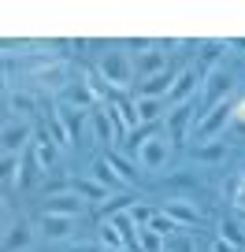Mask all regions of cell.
I'll list each match as a JSON object with an SVG mask.
<instances>
[{"label":"cell","mask_w":245,"mask_h":252,"mask_svg":"<svg viewBox=\"0 0 245 252\" xmlns=\"http://www.w3.org/2000/svg\"><path fill=\"white\" fill-rule=\"evenodd\" d=\"M101 82H108V89H115V93H127L130 86H134V56L123 52L119 45H108L101 52Z\"/></svg>","instance_id":"cell-1"},{"label":"cell","mask_w":245,"mask_h":252,"mask_svg":"<svg viewBox=\"0 0 245 252\" xmlns=\"http://www.w3.org/2000/svg\"><path fill=\"white\" fill-rule=\"evenodd\" d=\"M230 123H234V100H223V104H215V108H208V111L197 115V123H193V130H190V141L193 145L219 141Z\"/></svg>","instance_id":"cell-2"},{"label":"cell","mask_w":245,"mask_h":252,"mask_svg":"<svg viewBox=\"0 0 245 252\" xmlns=\"http://www.w3.org/2000/svg\"><path fill=\"white\" fill-rule=\"evenodd\" d=\"M134 74H138V82H149V78H156V74H164L167 71V52H164V45H152V41H134Z\"/></svg>","instance_id":"cell-3"},{"label":"cell","mask_w":245,"mask_h":252,"mask_svg":"<svg viewBox=\"0 0 245 252\" xmlns=\"http://www.w3.org/2000/svg\"><path fill=\"white\" fill-rule=\"evenodd\" d=\"M230 89H234V71H230L227 63H219V67H212V71L205 74V82H201V96H205V111L215 108V104L230 100Z\"/></svg>","instance_id":"cell-4"},{"label":"cell","mask_w":245,"mask_h":252,"mask_svg":"<svg viewBox=\"0 0 245 252\" xmlns=\"http://www.w3.org/2000/svg\"><path fill=\"white\" fill-rule=\"evenodd\" d=\"M201 82H205V74H201V67H182L178 74H175V86L171 93H167V108H182V104H193V96H197Z\"/></svg>","instance_id":"cell-5"},{"label":"cell","mask_w":245,"mask_h":252,"mask_svg":"<svg viewBox=\"0 0 245 252\" xmlns=\"http://www.w3.org/2000/svg\"><path fill=\"white\" fill-rule=\"evenodd\" d=\"M86 130H89V141L101 145V149H108V152H111V145L119 141V126H115V119H111L108 104H101L97 111H89Z\"/></svg>","instance_id":"cell-6"},{"label":"cell","mask_w":245,"mask_h":252,"mask_svg":"<svg viewBox=\"0 0 245 252\" xmlns=\"http://www.w3.org/2000/svg\"><path fill=\"white\" fill-rule=\"evenodd\" d=\"M134 159H138V167H141V171L160 174V171L167 167V137H164V134H152L149 141H141V149L134 152Z\"/></svg>","instance_id":"cell-7"},{"label":"cell","mask_w":245,"mask_h":252,"mask_svg":"<svg viewBox=\"0 0 245 252\" xmlns=\"http://www.w3.org/2000/svg\"><path fill=\"white\" fill-rule=\"evenodd\" d=\"M130 108H134V123L138 126H160L164 115L171 111L164 96H138V93L130 96Z\"/></svg>","instance_id":"cell-8"},{"label":"cell","mask_w":245,"mask_h":252,"mask_svg":"<svg viewBox=\"0 0 245 252\" xmlns=\"http://www.w3.org/2000/svg\"><path fill=\"white\" fill-rule=\"evenodd\" d=\"M30 78L37 82V86H52V89H60V86H71V74H67V63H56V60H45L41 67H34L30 71Z\"/></svg>","instance_id":"cell-9"},{"label":"cell","mask_w":245,"mask_h":252,"mask_svg":"<svg viewBox=\"0 0 245 252\" xmlns=\"http://www.w3.org/2000/svg\"><path fill=\"white\" fill-rule=\"evenodd\" d=\"M30 141V123H15V119H8L4 123V134H0V149H4V156H19V149Z\"/></svg>","instance_id":"cell-10"},{"label":"cell","mask_w":245,"mask_h":252,"mask_svg":"<svg viewBox=\"0 0 245 252\" xmlns=\"http://www.w3.org/2000/svg\"><path fill=\"white\" fill-rule=\"evenodd\" d=\"M74 226H78V219H71V215H52V212L41 215V234L48 241H67L74 234Z\"/></svg>","instance_id":"cell-11"},{"label":"cell","mask_w":245,"mask_h":252,"mask_svg":"<svg viewBox=\"0 0 245 252\" xmlns=\"http://www.w3.org/2000/svg\"><path fill=\"white\" fill-rule=\"evenodd\" d=\"M45 212H52V215H71V219H82V212H86V200H82V197H74L71 189H64V193H52V197H48Z\"/></svg>","instance_id":"cell-12"},{"label":"cell","mask_w":245,"mask_h":252,"mask_svg":"<svg viewBox=\"0 0 245 252\" xmlns=\"http://www.w3.org/2000/svg\"><path fill=\"white\" fill-rule=\"evenodd\" d=\"M197 115H193V104H182V108L167 111V130H171V141H186V126L193 130Z\"/></svg>","instance_id":"cell-13"},{"label":"cell","mask_w":245,"mask_h":252,"mask_svg":"<svg viewBox=\"0 0 245 252\" xmlns=\"http://www.w3.org/2000/svg\"><path fill=\"white\" fill-rule=\"evenodd\" d=\"M30 241H34V230L23 219L4 230V252H23V249H30Z\"/></svg>","instance_id":"cell-14"},{"label":"cell","mask_w":245,"mask_h":252,"mask_svg":"<svg viewBox=\"0 0 245 252\" xmlns=\"http://www.w3.org/2000/svg\"><path fill=\"white\" fill-rule=\"evenodd\" d=\"M89 178H93V182H97L101 189H108V193L123 189V178L115 174V167H111V163H108L104 156H101V159H93V167H89Z\"/></svg>","instance_id":"cell-15"},{"label":"cell","mask_w":245,"mask_h":252,"mask_svg":"<svg viewBox=\"0 0 245 252\" xmlns=\"http://www.w3.org/2000/svg\"><path fill=\"white\" fill-rule=\"evenodd\" d=\"M160 212H164V215H171V219L178 222V226H197V219H201V215H197V208H193L190 200H182V197L167 200V204L160 208Z\"/></svg>","instance_id":"cell-16"},{"label":"cell","mask_w":245,"mask_h":252,"mask_svg":"<svg viewBox=\"0 0 245 252\" xmlns=\"http://www.w3.org/2000/svg\"><path fill=\"white\" fill-rule=\"evenodd\" d=\"M67 189H71L74 197H82V200H86V204H104V200L111 197L108 189H101V186H97L93 178H89V174H86V178H74V182H71V186H67Z\"/></svg>","instance_id":"cell-17"},{"label":"cell","mask_w":245,"mask_h":252,"mask_svg":"<svg viewBox=\"0 0 245 252\" xmlns=\"http://www.w3.org/2000/svg\"><path fill=\"white\" fill-rule=\"evenodd\" d=\"M171 86H175V74L164 71V74H156V78H149V82H138V96H164L167 100Z\"/></svg>","instance_id":"cell-18"},{"label":"cell","mask_w":245,"mask_h":252,"mask_svg":"<svg viewBox=\"0 0 245 252\" xmlns=\"http://www.w3.org/2000/svg\"><path fill=\"white\" fill-rule=\"evenodd\" d=\"M201 74H208L212 67H219V60H223V52L230 48V41H201Z\"/></svg>","instance_id":"cell-19"},{"label":"cell","mask_w":245,"mask_h":252,"mask_svg":"<svg viewBox=\"0 0 245 252\" xmlns=\"http://www.w3.org/2000/svg\"><path fill=\"white\" fill-rule=\"evenodd\" d=\"M34 159H37V167L48 174L56 167V159H60V145L48 141V137H45V141H34Z\"/></svg>","instance_id":"cell-20"},{"label":"cell","mask_w":245,"mask_h":252,"mask_svg":"<svg viewBox=\"0 0 245 252\" xmlns=\"http://www.w3.org/2000/svg\"><path fill=\"white\" fill-rule=\"evenodd\" d=\"M104 159H108L111 167H115V174L123 178V186H134L138 182V171H134V163H130L123 152H104Z\"/></svg>","instance_id":"cell-21"},{"label":"cell","mask_w":245,"mask_h":252,"mask_svg":"<svg viewBox=\"0 0 245 252\" xmlns=\"http://www.w3.org/2000/svg\"><path fill=\"white\" fill-rule=\"evenodd\" d=\"M97 241H101L108 252H123V249H127V241H123V234L115 230V222H111V219L101 222V234H97Z\"/></svg>","instance_id":"cell-22"},{"label":"cell","mask_w":245,"mask_h":252,"mask_svg":"<svg viewBox=\"0 0 245 252\" xmlns=\"http://www.w3.org/2000/svg\"><path fill=\"white\" fill-rule=\"evenodd\" d=\"M219 237L234 249H245V226H238L234 219H219Z\"/></svg>","instance_id":"cell-23"},{"label":"cell","mask_w":245,"mask_h":252,"mask_svg":"<svg viewBox=\"0 0 245 252\" xmlns=\"http://www.w3.org/2000/svg\"><path fill=\"white\" fill-rule=\"evenodd\" d=\"M193 152H197V159H205V163H215V159L227 156V141H205V145H193Z\"/></svg>","instance_id":"cell-24"},{"label":"cell","mask_w":245,"mask_h":252,"mask_svg":"<svg viewBox=\"0 0 245 252\" xmlns=\"http://www.w3.org/2000/svg\"><path fill=\"white\" fill-rule=\"evenodd\" d=\"M149 230H156V234H160V237H167V241H175V237H178V230H182V226H178V222H175V219H171V215H164V212H156V219H152V222H149Z\"/></svg>","instance_id":"cell-25"},{"label":"cell","mask_w":245,"mask_h":252,"mask_svg":"<svg viewBox=\"0 0 245 252\" xmlns=\"http://www.w3.org/2000/svg\"><path fill=\"white\" fill-rule=\"evenodd\" d=\"M34 108H37V100H34L30 93H8V111H19V115H30Z\"/></svg>","instance_id":"cell-26"},{"label":"cell","mask_w":245,"mask_h":252,"mask_svg":"<svg viewBox=\"0 0 245 252\" xmlns=\"http://www.w3.org/2000/svg\"><path fill=\"white\" fill-rule=\"evenodd\" d=\"M130 215H134V222L145 230L152 219H156V208H152V204H141V200H138V204H130Z\"/></svg>","instance_id":"cell-27"},{"label":"cell","mask_w":245,"mask_h":252,"mask_svg":"<svg viewBox=\"0 0 245 252\" xmlns=\"http://www.w3.org/2000/svg\"><path fill=\"white\" fill-rule=\"evenodd\" d=\"M19 163H23L19 156H4V186H8V189H11V182H15V171H19Z\"/></svg>","instance_id":"cell-28"},{"label":"cell","mask_w":245,"mask_h":252,"mask_svg":"<svg viewBox=\"0 0 245 252\" xmlns=\"http://www.w3.org/2000/svg\"><path fill=\"white\" fill-rule=\"evenodd\" d=\"M167 252H197V245L186 237H175V241H167Z\"/></svg>","instance_id":"cell-29"},{"label":"cell","mask_w":245,"mask_h":252,"mask_svg":"<svg viewBox=\"0 0 245 252\" xmlns=\"http://www.w3.org/2000/svg\"><path fill=\"white\" fill-rule=\"evenodd\" d=\"M67 252H104V245L101 241H74Z\"/></svg>","instance_id":"cell-30"},{"label":"cell","mask_w":245,"mask_h":252,"mask_svg":"<svg viewBox=\"0 0 245 252\" xmlns=\"http://www.w3.org/2000/svg\"><path fill=\"white\" fill-rule=\"evenodd\" d=\"M212 252H238V249H234V245H227L223 237H215V241H212Z\"/></svg>","instance_id":"cell-31"},{"label":"cell","mask_w":245,"mask_h":252,"mask_svg":"<svg viewBox=\"0 0 245 252\" xmlns=\"http://www.w3.org/2000/svg\"><path fill=\"white\" fill-rule=\"evenodd\" d=\"M234 123L245 130V100H242V104H234Z\"/></svg>","instance_id":"cell-32"},{"label":"cell","mask_w":245,"mask_h":252,"mask_svg":"<svg viewBox=\"0 0 245 252\" xmlns=\"http://www.w3.org/2000/svg\"><path fill=\"white\" fill-rule=\"evenodd\" d=\"M230 48H238V52H245V37H230Z\"/></svg>","instance_id":"cell-33"},{"label":"cell","mask_w":245,"mask_h":252,"mask_svg":"<svg viewBox=\"0 0 245 252\" xmlns=\"http://www.w3.org/2000/svg\"><path fill=\"white\" fill-rule=\"evenodd\" d=\"M242 186H245V163H242Z\"/></svg>","instance_id":"cell-34"}]
</instances>
